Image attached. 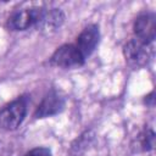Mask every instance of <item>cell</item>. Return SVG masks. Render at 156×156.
<instances>
[{
    "label": "cell",
    "instance_id": "obj_1",
    "mask_svg": "<svg viewBox=\"0 0 156 156\" xmlns=\"http://www.w3.org/2000/svg\"><path fill=\"white\" fill-rule=\"evenodd\" d=\"M28 102V96L21 95L0 108V129L9 132L17 129L27 116Z\"/></svg>",
    "mask_w": 156,
    "mask_h": 156
},
{
    "label": "cell",
    "instance_id": "obj_2",
    "mask_svg": "<svg viewBox=\"0 0 156 156\" xmlns=\"http://www.w3.org/2000/svg\"><path fill=\"white\" fill-rule=\"evenodd\" d=\"M43 7H29L13 11L7 20V28L11 30H26L30 27H39L45 15Z\"/></svg>",
    "mask_w": 156,
    "mask_h": 156
},
{
    "label": "cell",
    "instance_id": "obj_3",
    "mask_svg": "<svg viewBox=\"0 0 156 156\" xmlns=\"http://www.w3.org/2000/svg\"><path fill=\"white\" fill-rule=\"evenodd\" d=\"M85 58L78 51L74 44H63L58 46L50 57V63L60 68H72L83 66Z\"/></svg>",
    "mask_w": 156,
    "mask_h": 156
},
{
    "label": "cell",
    "instance_id": "obj_4",
    "mask_svg": "<svg viewBox=\"0 0 156 156\" xmlns=\"http://www.w3.org/2000/svg\"><path fill=\"white\" fill-rule=\"evenodd\" d=\"M133 32L136 40L151 45L156 38V15L154 12L140 13L134 21Z\"/></svg>",
    "mask_w": 156,
    "mask_h": 156
},
{
    "label": "cell",
    "instance_id": "obj_5",
    "mask_svg": "<svg viewBox=\"0 0 156 156\" xmlns=\"http://www.w3.org/2000/svg\"><path fill=\"white\" fill-rule=\"evenodd\" d=\"M66 105L65 98L60 95L55 89H51L50 91L46 93V95L43 98L40 104L34 111V117L35 118H46V117H52L58 115L60 112L63 111Z\"/></svg>",
    "mask_w": 156,
    "mask_h": 156
},
{
    "label": "cell",
    "instance_id": "obj_6",
    "mask_svg": "<svg viewBox=\"0 0 156 156\" xmlns=\"http://www.w3.org/2000/svg\"><path fill=\"white\" fill-rule=\"evenodd\" d=\"M151 45L143 44L135 38L128 40L123 46L126 60L133 66H144L151 58Z\"/></svg>",
    "mask_w": 156,
    "mask_h": 156
},
{
    "label": "cell",
    "instance_id": "obj_7",
    "mask_svg": "<svg viewBox=\"0 0 156 156\" xmlns=\"http://www.w3.org/2000/svg\"><path fill=\"white\" fill-rule=\"evenodd\" d=\"M100 40V30L96 24H89L79 33L76 41V48L87 60L96 49Z\"/></svg>",
    "mask_w": 156,
    "mask_h": 156
},
{
    "label": "cell",
    "instance_id": "obj_8",
    "mask_svg": "<svg viewBox=\"0 0 156 156\" xmlns=\"http://www.w3.org/2000/svg\"><path fill=\"white\" fill-rule=\"evenodd\" d=\"M63 21H65V13L60 9H51L45 11V15L39 27L46 30H55L61 27Z\"/></svg>",
    "mask_w": 156,
    "mask_h": 156
},
{
    "label": "cell",
    "instance_id": "obj_9",
    "mask_svg": "<svg viewBox=\"0 0 156 156\" xmlns=\"http://www.w3.org/2000/svg\"><path fill=\"white\" fill-rule=\"evenodd\" d=\"M138 147L141 151H150L155 146V133L151 128H145L136 138Z\"/></svg>",
    "mask_w": 156,
    "mask_h": 156
},
{
    "label": "cell",
    "instance_id": "obj_10",
    "mask_svg": "<svg viewBox=\"0 0 156 156\" xmlns=\"http://www.w3.org/2000/svg\"><path fill=\"white\" fill-rule=\"evenodd\" d=\"M24 156H52V154L49 147L39 146V147H34V149L29 150L28 152L24 154Z\"/></svg>",
    "mask_w": 156,
    "mask_h": 156
},
{
    "label": "cell",
    "instance_id": "obj_11",
    "mask_svg": "<svg viewBox=\"0 0 156 156\" xmlns=\"http://www.w3.org/2000/svg\"><path fill=\"white\" fill-rule=\"evenodd\" d=\"M144 104L149 107H154V105H155V91H151L150 94H147L144 98Z\"/></svg>",
    "mask_w": 156,
    "mask_h": 156
}]
</instances>
